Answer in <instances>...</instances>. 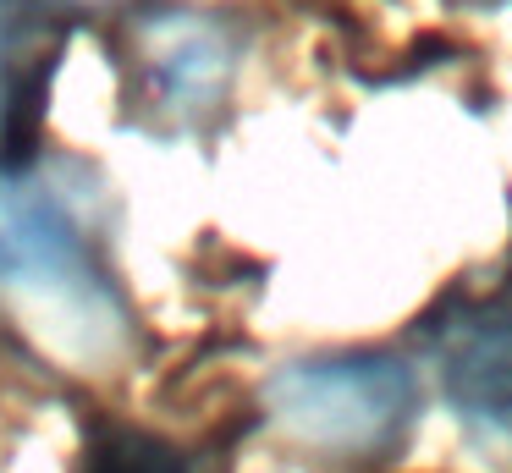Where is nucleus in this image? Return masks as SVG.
I'll return each mask as SVG.
<instances>
[{
  "mask_svg": "<svg viewBox=\"0 0 512 473\" xmlns=\"http://www.w3.org/2000/svg\"><path fill=\"white\" fill-rule=\"evenodd\" d=\"M0 330L56 374L105 380L133 358V308L50 187L0 165Z\"/></svg>",
  "mask_w": 512,
  "mask_h": 473,
  "instance_id": "1",
  "label": "nucleus"
},
{
  "mask_svg": "<svg viewBox=\"0 0 512 473\" xmlns=\"http://www.w3.org/2000/svg\"><path fill=\"white\" fill-rule=\"evenodd\" d=\"M259 402L298 451L364 462L402 446L419 413V380L391 352H336L276 369Z\"/></svg>",
  "mask_w": 512,
  "mask_h": 473,
  "instance_id": "2",
  "label": "nucleus"
},
{
  "mask_svg": "<svg viewBox=\"0 0 512 473\" xmlns=\"http://www.w3.org/2000/svg\"><path fill=\"white\" fill-rule=\"evenodd\" d=\"M243 39L210 11H138L122 28L127 105L149 127H199L232 94Z\"/></svg>",
  "mask_w": 512,
  "mask_h": 473,
  "instance_id": "3",
  "label": "nucleus"
},
{
  "mask_svg": "<svg viewBox=\"0 0 512 473\" xmlns=\"http://www.w3.org/2000/svg\"><path fill=\"white\" fill-rule=\"evenodd\" d=\"M424 341L468 440L485 457L512 462V281L479 297H457L446 314L430 319Z\"/></svg>",
  "mask_w": 512,
  "mask_h": 473,
  "instance_id": "4",
  "label": "nucleus"
},
{
  "mask_svg": "<svg viewBox=\"0 0 512 473\" xmlns=\"http://www.w3.org/2000/svg\"><path fill=\"white\" fill-rule=\"evenodd\" d=\"M50 77L45 22L23 0H0V165L28 143Z\"/></svg>",
  "mask_w": 512,
  "mask_h": 473,
  "instance_id": "5",
  "label": "nucleus"
},
{
  "mask_svg": "<svg viewBox=\"0 0 512 473\" xmlns=\"http://www.w3.org/2000/svg\"><path fill=\"white\" fill-rule=\"evenodd\" d=\"M78 473H221V462L133 424H94Z\"/></svg>",
  "mask_w": 512,
  "mask_h": 473,
  "instance_id": "6",
  "label": "nucleus"
},
{
  "mask_svg": "<svg viewBox=\"0 0 512 473\" xmlns=\"http://www.w3.org/2000/svg\"><path fill=\"white\" fill-rule=\"evenodd\" d=\"M67 6H94V0H67Z\"/></svg>",
  "mask_w": 512,
  "mask_h": 473,
  "instance_id": "7",
  "label": "nucleus"
}]
</instances>
